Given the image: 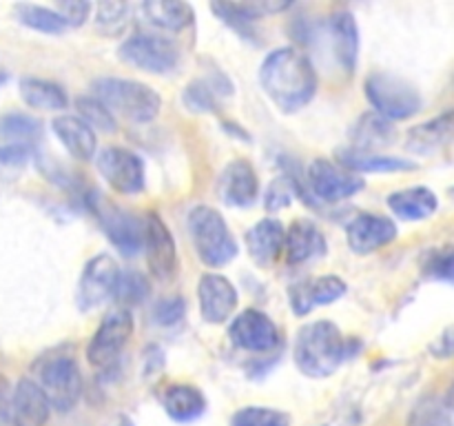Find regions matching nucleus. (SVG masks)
Listing matches in <instances>:
<instances>
[{
    "mask_svg": "<svg viewBox=\"0 0 454 426\" xmlns=\"http://www.w3.org/2000/svg\"><path fill=\"white\" fill-rule=\"evenodd\" d=\"M35 384L47 395L51 408L60 413L74 411L82 398V373L74 355L51 353L34 364Z\"/></svg>",
    "mask_w": 454,
    "mask_h": 426,
    "instance_id": "nucleus-5",
    "label": "nucleus"
},
{
    "mask_svg": "<svg viewBox=\"0 0 454 426\" xmlns=\"http://www.w3.org/2000/svg\"><path fill=\"white\" fill-rule=\"evenodd\" d=\"M142 251L146 253V262H149V269L155 278L167 282V280H171L176 275V240H173V233L155 211L146 213L145 217V247H142Z\"/></svg>",
    "mask_w": 454,
    "mask_h": 426,
    "instance_id": "nucleus-13",
    "label": "nucleus"
},
{
    "mask_svg": "<svg viewBox=\"0 0 454 426\" xmlns=\"http://www.w3.org/2000/svg\"><path fill=\"white\" fill-rule=\"evenodd\" d=\"M260 84L278 109L295 114L317 93V71L300 49L279 47L260 65Z\"/></svg>",
    "mask_w": 454,
    "mask_h": 426,
    "instance_id": "nucleus-1",
    "label": "nucleus"
},
{
    "mask_svg": "<svg viewBox=\"0 0 454 426\" xmlns=\"http://www.w3.org/2000/svg\"><path fill=\"white\" fill-rule=\"evenodd\" d=\"M341 167L350 169L353 173H397V171H415L419 164L412 160L397 158V155L381 154H359V151H341Z\"/></svg>",
    "mask_w": 454,
    "mask_h": 426,
    "instance_id": "nucleus-29",
    "label": "nucleus"
},
{
    "mask_svg": "<svg viewBox=\"0 0 454 426\" xmlns=\"http://www.w3.org/2000/svg\"><path fill=\"white\" fill-rule=\"evenodd\" d=\"M75 111H78V118L82 120V122H87L93 131L114 133L115 129H118L115 115L111 114L98 98L80 96L78 100H75Z\"/></svg>",
    "mask_w": 454,
    "mask_h": 426,
    "instance_id": "nucleus-34",
    "label": "nucleus"
},
{
    "mask_svg": "<svg viewBox=\"0 0 454 426\" xmlns=\"http://www.w3.org/2000/svg\"><path fill=\"white\" fill-rule=\"evenodd\" d=\"M186 226H189L195 253L207 266L220 269L238 256L235 235L231 233L224 216L217 209L207 207V204L193 207L186 217Z\"/></svg>",
    "mask_w": 454,
    "mask_h": 426,
    "instance_id": "nucleus-4",
    "label": "nucleus"
},
{
    "mask_svg": "<svg viewBox=\"0 0 454 426\" xmlns=\"http://www.w3.org/2000/svg\"><path fill=\"white\" fill-rule=\"evenodd\" d=\"M96 167L102 180L122 195H137L145 191L146 171L137 154L124 146H105L96 154Z\"/></svg>",
    "mask_w": 454,
    "mask_h": 426,
    "instance_id": "nucleus-9",
    "label": "nucleus"
},
{
    "mask_svg": "<svg viewBox=\"0 0 454 426\" xmlns=\"http://www.w3.org/2000/svg\"><path fill=\"white\" fill-rule=\"evenodd\" d=\"M93 98L102 102L111 114L131 120L136 124L151 122L162 109V98L149 84L129 78H98L91 84Z\"/></svg>",
    "mask_w": 454,
    "mask_h": 426,
    "instance_id": "nucleus-3",
    "label": "nucleus"
},
{
    "mask_svg": "<svg viewBox=\"0 0 454 426\" xmlns=\"http://www.w3.org/2000/svg\"><path fill=\"white\" fill-rule=\"evenodd\" d=\"M198 302L204 322L224 324L238 309V288L224 275L204 273L198 284Z\"/></svg>",
    "mask_w": 454,
    "mask_h": 426,
    "instance_id": "nucleus-16",
    "label": "nucleus"
},
{
    "mask_svg": "<svg viewBox=\"0 0 454 426\" xmlns=\"http://www.w3.org/2000/svg\"><path fill=\"white\" fill-rule=\"evenodd\" d=\"M328 29H331V43L333 51H335L337 60L346 71L353 74L357 67L359 58V27L357 20L346 9H337L328 18Z\"/></svg>",
    "mask_w": 454,
    "mask_h": 426,
    "instance_id": "nucleus-25",
    "label": "nucleus"
},
{
    "mask_svg": "<svg viewBox=\"0 0 454 426\" xmlns=\"http://www.w3.org/2000/svg\"><path fill=\"white\" fill-rule=\"evenodd\" d=\"M406 426H452L450 408L439 398H424L415 404Z\"/></svg>",
    "mask_w": 454,
    "mask_h": 426,
    "instance_id": "nucleus-35",
    "label": "nucleus"
},
{
    "mask_svg": "<svg viewBox=\"0 0 454 426\" xmlns=\"http://www.w3.org/2000/svg\"><path fill=\"white\" fill-rule=\"evenodd\" d=\"M51 415V404L38 384L29 377L13 386L9 422L13 426H44Z\"/></svg>",
    "mask_w": 454,
    "mask_h": 426,
    "instance_id": "nucleus-18",
    "label": "nucleus"
},
{
    "mask_svg": "<svg viewBox=\"0 0 454 426\" xmlns=\"http://www.w3.org/2000/svg\"><path fill=\"white\" fill-rule=\"evenodd\" d=\"M4 80H7V75H4V74H3V71H0V84H3V83H4Z\"/></svg>",
    "mask_w": 454,
    "mask_h": 426,
    "instance_id": "nucleus-49",
    "label": "nucleus"
},
{
    "mask_svg": "<svg viewBox=\"0 0 454 426\" xmlns=\"http://www.w3.org/2000/svg\"><path fill=\"white\" fill-rule=\"evenodd\" d=\"M350 344L341 335L340 327L331 320L309 322L297 331L295 364L306 377L324 380L340 368L348 355Z\"/></svg>",
    "mask_w": 454,
    "mask_h": 426,
    "instance_id": "nucleus-2",
    "label": "nucleus"
},
{
    "mask_svg": "<svg viewBox=\"0 0 454 426\" xmlns=\"http://www.w3.org/2000/svg\"><path fill=\"white\" fill-rule=\"evenodd\" d=\"M51 131L56 133L58 140L62 142L67 151L74 155L75 160H89L96 158L98 154V136L87 122L78 118V115H58L51 122Z\"/></svg>",
    "mask_w": 454,
    "mask_h": 426,
    "instance_id": "nucleus-24",
    "label": "nucleus"
},
{
    "mask_svg": "<svg viewBox=\"0 0 454 426\" xmlns=\"http://www.w3.org/2000/svg\"><path fill=\"white\" fill-rule=\"evenodd\" d=\"M364 91H366L368 102L375 106V114L390 120V122L412 118L424 105L415 84L399 78V75L388 74V71H377V74L368 75Z\"/></svg>",
    "mask_w": 454,
    "mask_h": 426,
    "instance_id": "nucleus-6",
    "label": "nucleus"
},
{
    "mask_svg": "<svg viewBox=\"0 0 454 426\" xmlns=\"http://www.w3.org/2000/svg\"><path fill=\"white\" fill-rule=\"evenodd\" d=\"M133 327H136L133 313L127 306H118L111 313H106L87 346L89 364L93 368H100V371L114 368L122 351L127 349L129 340H131Z\"/></svg>",
    "mask_w": 454,
    "mask_h": 426,
    "instance_id": "nucleus-7",
    "label": "nucleus"
},
{
    "mask_svg": "<svg viewBox=\"0 0 454 426\" xmlns=\"http://www.w3.org/2000/svg\"><path fill=\"white\" fill-rule=\"evenodd\" d=\"M217 193L220 200L229 207L247 209L257 202L260 195V180L248 160H233L224 167L217 180Z\"/></svg>",
    "mask_w": 454,
    "mask_h": 426,
    "instance_id": "nucleus-17",
    "label": "nucleus"
},
{
    "mask_svg": "<svg viewBox=\"0 0 454 426\" xmlns=\"http://www.w3.org/2000/svg\"><path fill=\"white\" fill-rule=\"evenodd\" d=\"M129 12H131V7H129L127 3L98 4V9H96L98 27H100L102 31H109V34H114V31L122 29L124 22L129 20Z\"/></svg>",
    "mask_w": 454,
    "mask_h": 426,
    "instance_id": "nucleus-41",
    "label": "nucleus"
},
{
    "mask_svg": "<svg viewBox=\"0 0 454 426\" xmlns=\"http://www.w3.org/2000/svg\"><path fill=\"white\" fill-rule=\"evenodd\" d=\"M454 140V111H446L408 131L406 149L415 155H433Z\"/></svg>",
    "mask_w": 454,
    "mask_h": 426,
    "instance_id": "nucleus-22",
    "label": "nucleus"
},
{
    "mask_svg": "<svg viewBox=\"0 0 454 426\" xmlns=\"http://www.w3.org/2000/svg\"><path fill=\"white\" fill-rule=\"evenodd\" d=\"M89 207H91V211L100 220V226L106 233V238L111 240V244L122 256L133 257L142 251V247H145V220H137L133 213L124 211L118 204L96 193L89 200Z\"/></svg>",
    "mask_w": 454,
    "mask_h": 426,
    "instance_id": "nucleus-8",
    "label": "nucleus"
},
{
    "mask_svg": "<svg viewBox=\"0 0 454 426\" xmlns=\"http://www.w3.org/2000/svg\"><path fill=\"white\" fill-rule=\"evenodd\" d=\"M450 193H452V198H454V186H452V189H450Z\"/></svg>",
    "mask_w": 454,
    "mask_h": 426,
    "instance_id": "nucleus-50",
    "label": "nucleus"
},
{
    "mask_svg": "<svg viewBox=\"0 0 454 426\" xmlns=\"http://www.w3.org/2000/svg\"><path fill=\"white\" fill-rule=\"evenodd\" d=\"M300 193V186L293 178L282 176V178H275L273 182L269 185L264 193V207L269 213H278L282 209H286L293 200L297 198Z\"/></svg>",
    "mask_w": 454,
    "mask_h": 426,
    "instance_id": "nucleus-38",
    "label": "nucleus"
},
{
    "mask_svg": "<svg viewBox=\"0 0 454 426\" xmlns=\"http://www.w3.org/2000/svg\"><path fill=\"white\" fill-rule=\"evenodd\" d=\"M286 229L278 217H264L247 231V251L262 269H269L284 253Z\"/></svg>",
    "mask_w": 454,
    "mask_h": 426,
    "instance_id": "nucleus-21",
    "label": "nucleus"
},
{
    "mask_svg": "<svg viewBox=\"0 0 454 426\" xmlns=\"http://www.w3.org/2000/svg\"><path fill=\"white\" fill-rule=\"evenodd\" d=\"M120 278H122V269L109 253L93 256L80 273L78 293H75L78 309L93 311L109 302L111 297H115Z\"/></svg>",
    "mask_w": 454,
    "mask_h": 426,
    "instance_id": "nucleus-11",
    "label": "nucleus"
},
{
    "mask_svg": "<svg viewBox=\"0 0 454 426\" xmlns=\"http://www.w3.org/2000/svg\"><path fill=\"white\" fill-rule=\"evenodd\" d=\"M421 271L426 278L454 284V244L430 248L421 260Z\"/></svg>",
    "mask_w": 454,
    "mask_h": 426,
    "instance_id": "nucleus-36",
    "label": "nucleus"
},
{
    "mask_svg": "<svg viewBox=\"0 0 454 426\" xmlns=\"http://www.w3.org/2000/svg\"><path fill=\"white\" fill-rule=\"evenodd\" d=\"M160 404H162L164 413L177 424L198 422L208 408L204 393L193 384H168L160 393Z\"/></svg>",
    "mask_w": 454,
    "mask_h": 426,
    "instance_id": "nucleus-23",
    "label": "nucleus"
},
{
    "mask_svg": "<svg viewBox=\"0 0 454 426\" xmlns=\"http://www.w3.org/2000/svg\"><path fill=\"white\" fill-rule=\"evenodd\" d=\"M397 225L390 220L388 216H380V213H359L353 217L346 229V242H348L350 251L357 256H368L380 248L388 247L395 238H397Z\"/></svg>",
    "mask_w": 454,
    "mask_h": 426,
    "instance_id": "nucleus-15",
    "label": "nucleus"
},
{
    "mask_svg": "<svg viewBox=\"0 0 454 426\" xmlns=\"http://www.w3.org/2000/svg\"><path fill=\"white\" fill-rule=\"evenodd\" d=\"M388 209L406 222L428 220L437 213L439 200L428 186H408L388 195Z\"/></svg>",
    "mask_w": 454,
    "mask_h": 426,
    "instance_id": "nucleus-26",
    "label": "nucleus"
},
{
    "mask_svg": "<svg viewBox=\"0 0 454 426\" xmlns=\"http://www.w3.org/2000/svg\"><path fill=\"white\" fill-rule=\"evenodd\" d=\"M13 16H16V20L20 22V25L29 27V29L34 31H40V34L58 36L62 34V31L69 29L56 9L40 7V4H16V7H13Z\"/></svg>",
    "mask_w": 454,
    "mask_h": 426,
    "instance_id": "nucleus-31",
    "label": "nucleus"
},
{
    "mask_svg": "<svg viewBox=\"0 0 454 426\" xmlns=\"http://www.w3.org/2000/svg\"><path fill=\"white\" fill-rule=\"evenodd\" d=\"M306 178H309L310 191L319 200H324V202L348 200L366 186V182H364V178L359 173H353L350 169L335 162V160L326 158H315L309 164Z\"/></svg>",
    "mask_w": 454,
    "mask_h": 426,
    "instance_id": "nucleus-12",
    "label": "nucleus"
},
{
    "mask_svg": "<svg viewBox=\"0 0 454 426\" xmlns=\"http://www.w3.org/2000/svg\"><path fill=\"white\" fill-rule=\"evenodd\" d=\"M284 256L291 266H300L304 262L319 260L322 256H326V238H324L322 229L304 217L293 222L284 238Z\"/></svg>",
    "mask_w": 454,
    "mask_h": 426,
    "instance_id": "nucleus-20",
    "label": "nucleus"
},
{
    "mask_svg": "<svg viewBox=\"0 0 454 426\" xmlns=\"http://www.w3.org/2000/svg\"><path fill=\"white\" fill-rule=\"evenodd\" d=\"M182 100H184V105L191 111H198V114H213V111H217L215 89L208 83H204V80L191 83L184 89V93H182Z\"/></svg>",
    "mask_w": 454,
    "mask_h": 426,
    "instance_id": "nucleus-39",
    "label": "nucleus"
},
{
    "mask_svg": "<svg viewBox=\"0 0 454 426\" xmlns=\"http://www.w3.org/2000/svg\"><path fill=\"white\" fill-rule=\"evenodd\" d=\"M34 154V146L29 145H13V142H4L0 146V162L9 164V167H20Z\"/></svg>",
    "mask_w": 454,
    "mask_h": 426,
    "instance_id": "nucleus-45",
    "label": "nucleus"
},
{
    "mask_svg": "<svg viewBox=\"0 0 454 426\" xmlns=\"http://www.w3.org/2000/svg\"><path fill=\"white\" fill-rule=\"evenodd\" d=\"M12 395L13 389L9 386L7 377L0 375V417L9 420V411H12Z\"/></svg>",
    "mask_w": 454,
    "mask_h": 426,
    "instance_id": "nucleus-46",
    "label": "nucleus"
},
{
    "mask_svg": "<svg viewBox=\"0 0 454 426\" xmlns=\"http://www.w3.org/2000/svg\"><path fill=\"white\" fill-rule=\"evenodd\" d=\"M346 296V282L340 275H319L310 282L291 287V309L295 315H309L315 306H326Z\"/></svg>",
    "mask_w": 454,
    "mask_h": 426,
    "instance_id": "nucleus-19",
    "label": "nucleus"
},
{
    "mask_svg": "<svg viewBox=\"0 0 454 426\" xmlns=\"http://www.w3.org/2000/svg\"><path fill=\"white\" fill-rule=\"evenodd\" d=\"M43 136V122L27 114H7L0 118V138L13 145L34 146Z\"/></svg>",
    "mask_w": 454,
    "mask_h": 426,
    "instance_id": "nucleus-32",
    "label": "nucleus"
},
{
    "mask_svg": "<svg viewBox=\"0 0 454 426\" xmlns=\"http://www.w3.org/2000/svg\"><path fill=\"white\" fill-rule=\"evenodd\" d=\"M211 9L222 22L239 31L244 38H253V22L264 18L257 3H213Z\"/></svg>",
    "mask_w": 454,
    "mask_h": 426,
    "instance_id": "nucleus-33",
    "label": "nucleus"
},
{
    "mask_svg": "<svg viewBox=\"0 0 454 426\" xmlns=\"http://www.w3.org/2000/svg\"><path fill=\"white\" fill-rule=\"evenodd\" d=\"M395 124L390 120L381 118L380 114H364L353 127L350 140H353V151L359 154H377V149L388 146L395 142Z\"/></svg>",
    "mask_w": 454,
    "mask_h": 426,
    "instance_id": "nucleus-27",
    "label": "nucleus"
},
{
    "mask_svg": "<svg viewBox=\"0 0 454 426\" xmlns=\"http://www.w3.org/2000/svg\"><path fill=\"white\" fill-rule=\"evenodd\" d=\"M149 293V282L145 280V275L137 273V271H122V278H120L118 291H115V297L120 302H127V304H137L142 302Z\"/></svg>",
    "mask_w": 454,
    "mask_h": 426,
    "instance_id": "nucleus-40",
    "label": "nucleus"
},
{
    "mask_svg": "<svg viewBox=\"0 0 454 426\" xmlns=\"http://www.w3.org/2000/svg\"><path fill=\"white\" fill-rule=\"evenodd\" d=\"M20 98L27 106L40 111H65L69 106V96L65 89L43 78H22Z\"/></svg>",
    "mask_w": 454,
    "mask_h": 426,
    "instance_id": "nucleus-30",
    "label": "nucleus"
},
{
    "mask_svg": "<svg viewBox=\"0 0 454 426\" xmlns=\"http://www.w3.org/2000/svg\"><path fill=\"white\" fill-rule=\"evenodd\" d=\"M231 426H291V417L279 408L244 406L235 413Z\"/></svg>",
    "mask_w": 454,
    "mask_h": 426,
    "instance_id": "nucleus-37",
    "label": "nucleus"
},
{
    "mask_svg": "<svg viewBox=\"0 0 454 426\" xmlns=\"http://www.w3.org/2000/svg\"><path fill=\"white\" fill-rule=\"evenodd\" d=\"M120 58L146 74H168L180 62V49L173 40L153 34H136L120 44Z\"/></svg>",
    "mask_w": 454,
    "mask_h": 426,
    "instance_id": "nucleus-10",
    "label": "nucleus"
},
{
    "mask_svg": "<svg viewBox=\"0 0 454 426\" xmlns=\"http://www.w3.org/2000/svg\"><path fill=\"white\" fill-rule=\"evenodd\" d=\"M140 12L145 13L146 20L153 27L164 31H171V34H177V31H184L193 25L195 12L191 4L177 3V0H151V3H145L140 7Z\"/></svg>",
    "mask_w": 454,
    "mask_h": 426,
    "instance_id": "nucleus-28",
    "label": "nucleus"
},
{
    "mask_svg": "<svg viewBox=\"0 0 454 426\" xmlns=\"http://www.w3.org/2000/svg\"><path fill=\"white\" fill-rule=\"evenodd\" d=\"M186 313V304L180 296L164 297L155 304L153 309V320L160 324V327H173V324L182 322Z\"/></svg>",
    "mask_w": 454,
    "mask_h": 426,
    "instance_id": "nucleus-42",
    "label": "nucleus"
},
{
    "mask_svg": "<svg viewBox=\"0 0 454 426\" xmlns=\"http://www.w3.org/2000/svg\"><path fill=\"white\" fill-rule=\"evenodd\" d=\"M115 426H136V424H133V420H131V417L122 415V417H120L118 422H115Z\"/></svg>",
    "mask_w": 454,
    "mask_h": 426,
    "instance_id": "nucleus-47",
    "label": "nucleus"
},
{
    "mask_svg": "<svg viewBox=\"0 0 454 426\" xmlns=\"http://www.w3.org/2000/svg\"><path fill=\"white\" fill-rule=\"evenodd\" d=\"M428 353L437 359L454 358V324L443 328L437 337L428 344Z\"/></svg>",
    "mask_w": 454,
    "mask_h": 426,
    "instance_id": "nucleus-44",
    "label": "nucleus"
},
{
    "mask_svg": "<svg viewBox=\"0 0 454 426\" xmlns=\"http://www.w3.org/2000/svg\"><path fill=\"white\" fill-rule=\"evenodd\" d=\"M448 408L454 413V382H452L450 390H448Z\"/></svg>",
    "mask_w": 454,
    "mask_h": 426,
    "instance_id": "nucleus-48",
    "label": "nucleus"
},
{
    "mask_svg": "<svg viewBox=\"0 0 454 426\" xmlns=\"http://www.w3.org/2000/svg\"><path fill=\"white\" fill-rule=\"evenodd\" d=\"M229 337L238 349L266 353L279 344V331L273 320L257 309H247L231 322Z\"/></svg>",
    "mask_w": 454,
    "mask_h": 426,
    "instance_id": "nucleus-14",
    "label": "nucleus"
},
{
    "mask_svg": "<svg viewBox=\"0 0 454 426\" xmlns=\"http://www.w3.org/2000/svg\"><path fill=\"white\" fill-rule=\"evenodd\" d=\"M91 3H82V0H71V3H60L56 7V12L60 13L62 20L67 22V27H80L84 25V20L91 13Z\"/></svg>",
    "mask_w": 454,
    "mask_h": 426,
    "instance_id": "nucleus-43",
    "label": "nucleus"
}]
</instances>
